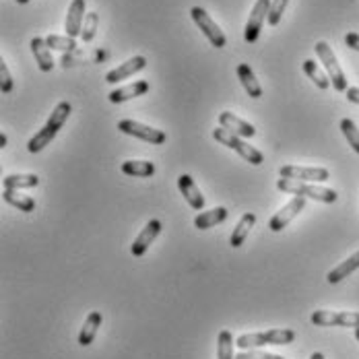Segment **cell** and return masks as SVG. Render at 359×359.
<instances>
[{
    "label": "cell",
    "mask_w": 359,
    "mask_h": 359,
    "mask_svg": "<svg viewBox=\"0 0 359 359\" xmlns=\"http://www.w3.org/2000/svg\"><path fill=\"white\" fill-rule=\"evenodd\" d=\"M227 209L225 207H215V209H211V211H205V213H198V215L194 217V227L196 229H211V227H215L219 223H223L225 219H227Z\"/></svg>",
    "instance_id": "obj_23"
},
{
    "label": "cell",
    "mask_w": 359,
    "mask_h": 359,
    "mask_svg": "<svg viewBox=\"0 0 359 359\" xmlns=\"http://www.w3.org/2000/svg\"><path fill=\"white\" fill-rule=\"evenodd\" d=\"M314 50H316L320 62L324 65V71H326L328 79H330V85H332L337 91H347V89H349V87H347V76H345V72L341 69V65H339V60H337L332 48H330L326 41H318V43L314 46Z\"/></svg>",
    "instance_id": "obj_5"
},
{
    "label": "cell",
    "mask_w": 359,
    "mask_h": 359,
    "mask_svg": "<svg viewBox=\"0 0 359 359\" xmlns=\"http://www.w3.org/2000/svg\"><path fill=\"white\" fill-rule=\"evenodd\" d=\"M190 17H192V21L198 25V29L205 34V37L209 39V43L213 48H225L227 37H225V34L221 32V27L211 19V15L203 6H192L190 8Z\"/></svg>",
    "instance_id": "obj_6"
},
{
    "label": "cell",
    "mask_w": 359,
    "mask_h": 359,
    "mask_svg": "<svg viewBox=\"0 0 359 359\" xmlns=\"http://www.w3.org/2000/svg\"><path fill=\"white\" fill-rule=\"evenodd\" d=\"M277 188H279L281 192L293 194V196L312 198V201L326 203V205H332V203H337V198H339L337 190H332V188H324V186H316V184H310V182H299V180H277Z\"/></svg>",
    "instance_id": "obj_2"
},
{
    "label": "cell",
    "mask_w": 359,
    "mask_h": 359,
    "mask_svg": "<svg viewBox=\"0 0 359 359\" xmlns=\"http://www.w3.org/2000/svg\"><path fill=\"white\" fill-rule=\"evenodd\" d=\"M254 223H256L254 213H244V215H242V219L238 221V225L233 227L231 238H229V246H231V248H240V246L246 242L250 229H254Z\"/></svg>",
    "instance_id": "obj_21"
},
{
    "label": "cell",
    "mask_w": 359,
    "mask_h": 359,
    "mask_svg": "<svg viewBox=\"0 0 359 359\" xmlns=\"http://www.w3.org/2000/svg\"><path fill=\"white\" fill-rule=\"evenodd\" d=\"M248 358L250 359H283L281 355H273V353H266V351H260V349H250V351H248Z\"/></svg>",
    "instance_id": "obj_33"
},
{
    "label": "cell",
    "mask_w": 359,
    "mask_h": 359,
    "mask_svg": "<svg viewBox=\"0 0 359 359\" xmlns=\"http://www.w3.org/2000/svg\"><path fill=\"white\" fill-rule=\"evenodd\" d=\"M304 72L308 74V79L318 87V89H328V85H330V79L320 71V67L314 62V60H304Z\"/></svg>",
    "instance_id": "obj_28"
},
{
    "label": "cell",
    "mask_w": 359,
    "mask_h": 359,
    "mask_svg": "<svg viewBox=\"0 0 359 359\" xmlns=\"http://www.w3.org/2000/svg\"><path fill=\"white\" fill-rule=\"evenodd\" d=\"M122 174L126 176H135V178H151L155 174V165L151 161H137V159H130V161H124L122 163Z\"/></svg>",
    "instance_id": "obj_25"
},
{
    "label": "cell",
    "mask_w": 359,
    "mask_h": 359,
    "mask_svg": "<svg viewBox=\"0 0 359 359\" xmlns=\"http://www.w3.org/2000/svg\"><path fill=\"white\" fill-rule=\"evenodd\" d=\"M213 139H215L217 143L225 144L227 149L236 151L242 159H246V161L252 163V165H260V163L264 161V155H262L258 149H254L252 144L246 143L242 137H238V135H233V133L225 130L223 126H219V128L213 130Z\"/></svg>",
    "instance_id": "obj_4"
},
{
    "label": "cell",
    "mask_w": 359,
    "mask_h": 359,
    "mask_svg": "<svg viewBox=\"0 0 359 359\" xmlns=\"http://www.w3.org/2000/svg\"><path fill=\"white\" fill-rule=\"evenodd\" d=\"M0 147H6V135H0Z\"/></svg>",
    "instance_id": "obj_38"
},
{
    "label": "cell",
    "mask_w": 359,
    "mask_h": 359,
    "mask_svg": "<svg viewBox=\"0 0 359 359\" xmlns=\"http://www.w3.org/2000/svg\"><path fill=\"white\" fill-rule=\"evenodd\" d=\"M355 339H358V341H359V326H358V328H355Z\"/></svg>",
    "instance_id": "obj_40"
},
{
    "label": "cell",
    "mask_w": 359,
    "mask_h": 359,
    "mask_svg": "<svg viewBox=\"0 0 359 359\" xmlns=\"http://www.w3.org/2000/svg\"><path fill=\"white\" fill-rule=\"evenodd\" d=\"M312 324L316 326H349L358 328L359 312H330V310H316L312 312Z\"/></svg>",
    "instance_id": "obj_8"
},
{
    "label": "cell",
    "mask_w": 359,
    "mask_h": 359,
    "mask_svg": "<svg viewBox=\"0 0 359 359\" xmlns=\"http://www.w3.org/2000/svg\"><path fill=\"white\" fill-rule=\"evenodd\" d=\"M217 359H236V341L231 330H221L217 337Z\"/></svg>",
    "instance_id": "obj_26"
},
{
    "label": "cell",
    "mask_w": 359,
    "mask_h": 359,
    "mask_svg": "<svg viewBox=\"0 0 359 359\" xmlns=\"http://www.w3.org/2000/svg\"><path fill=\"white\" fill-rule=\"evenodd\" d=\"M269 13H271V0H256L254 2V8H252L248 23H246V29H244V39L248 43H254L258 39L260 29H262V23L269 19Z\"/></svg>",
    "instance_id": "obj_9"
},
{
    "label": "cell",
    "mask_w": 359,
    "mask_h": 359,
    "mask_svg": "<svg viewBox=\"0 0 359 359\" xmlns=\"http://www.w3.org/2000/svg\"><path fill=\"white\" fill-rule=\"evenodd\" d=\"M281 178L299 180V182H326L330 172L326 168H302V165H283L279 170Z\"/></svg>",
    "instance_id": "obj_11"
},
{
    "label": "cell",
    "mask_w": 359,
    "mask_h": 359,
    "mask_svg": "<svg viewBox=\"0 0 359 359\" xmlns=\"http://www.w3.org/2000/svg\"><path fill=\"white\" fill-rule=\"evenodd\" d=\"M345 95H347V100H349L351 104H358L359 106V87H349V89L345 91Z\"/></svg>",
    "instance_id": "obj_35"
},
{
    "label": "cell",
    "mask_w": 359,
    "mask_h": 359,
    "mask_svg": "<svg viewBox=\"0 0 359 359\" xmlns=\"http://www.w3.org/2000/svg\"><path fill=\"white\" fill-rule=\"evenodd\" d=\"M287 4L289 0H271V13H269V19H266L271 27L279 25V21H281V17H283V13H285Z\"/></svg>",
    "instance_id": "obj_31"
},
{
    "label": "cell",
    "mask_w": 359,
    "mask_h": 359,
    "mask_svg": "<svg viewBox=\"0 0 359 359\" xmlns=\"http://www.w3.org/2000/svg\"><path fill=\"white\" fill-rule=\"evenodd\" d=\"M359 269V250L353 254V256H349L345 262H341L339 266H334L328 275H326V281L330 283V285H337V283H341L343 279H347L353 271H358Z\"/></svg>",
    "instance_id": "obj_20"
},
{
    "label": "cell",
    "mask_w": 359,
    "mask_h": 359,
    "mask_svg": "<svg viewBox=\"0 0 359 359\" xmlns=\"http://www.w3.org/2000/svg\"><path fill=\"white\" fill-rule=\"evenodd\" d=\"M238 76L242 81V87L246 89V93L254 97V100H260L262 97V87L256 79V74L250 69V65H238Z\"/></svg>",
    "instance_id": "obj_22"
},
{
    "label": "cell",
    "mask_w": 359,
    "mask_h": 359,
    "mask_svg": "<svg viewBox=\"0 0 359 359\" xmlns=\"http://www.w3.org/2000/svg\"><path fill=\"white\" fill-rule=\"evenodd\" d=\"M15 2H19V4H27L29 0H15Z\"/></svg>",
    "instance_id": "obj_39"
},
{
    "label": "cell",
    "mask_w": 359,
    "mask_h": 359,
    "mask_svg": "<svg viewBox=\"0 0 359 359\" xmlns=\"http://www.w3.org/2000/svg\"><path fill=\"white\" fill-rule=\"evenodd\" d=\"M178 188L180 192H182V196L186 198V203H188L194 211H203V209H205V196H203V192L198 190V186L194 184L192 176L182 174L178 178Z\"/></svg>",
    "instance_id": "obj_13"
},
{
    "label": "cell",
    "mask_w": 359,
    "mask_h": 359,
    "mask_svg": "<svg viewBox=\"0 0 359 359\" xmlns=\"http://www.w3.org/2000/svg\"><path fill=\"white\" fill-rule=\"evenodd\" d=\"M46 43L50 50H60V52H71L76 48V41L74 37L69 36H48L46 37Z\"/></svg>",
    "instance_id": "obj_30"
},
{
    "label": "cell",
    "mask_w": 359,
    "mask_h": 359,
    "mask_svg": "<svg viewBox=\"0 0 359 359\" xmlns=\"http://www.w3.org/2000/svg\"><path fill=\"white\" fill-rule=\"evenodd\" d=\"M295 332L291 328H271L264 332H248L238 337L236 347L240 351H250V349H258L262 345H289L293 343Z\"/></svg>",
    "instance_id": "obj_3"
},
{
    "label": "cell",
    "mask_w": 359,
    "mask_h": 359,
    "mask_svg": "<svg viewBox=\"0 0 359 359\" xmlns=\"http://www.w3.org/2000/svg\"><path fill=\"white\" fill-rule=\"evenodd\" d=\"M102 323H104V316H102L100 312H89V316L85 318L83 328H81V332H79V345H81V347H89V345L95 341L97 330H100Z\"/></svg>",
    "instance_id": "obj_18"
},
{
    "label": "cell",
    "mask_w": 359,
    "mask_h": 359,
    "mask_svg": "<svg viewBox=\"0 0 359 359\" xmlns=\"http://www.w3.org/2000/svg\"><path fill=\"white\" fill-rule=\"evenodd\" d=\"M345 43H347V48H351V50L359 52V34H355V32H349V34L345 36Z\"/></svg>",
    "instance_id": "obj_34"
},
{
    "label": "cell",
    "mask_w": 359,
    "mask_h": 359,
    "mask_svg": "<svg viewBox=\"0 0 359 359\" xmlns=\"http://www.w3.org/2000/svg\"><path fill=\"white\" fill-rule=\"evenodd\" d=\"M118 130H122L128 137L141 139L144 143L151 144H163L168 141V135L163 130L153 128V126H147V124H141L137 120H120L118 122Z\"/></svg>",
    "instance_id": "obj_7"
},
{
    "label": "cell",
    "mask_w": 359,
    "mask_h": 359,
    "mask_svg": "<svg viewBox=\"0 0 359 359\" xmlns=\"http://www.w3.org/2000/svg\"><path fill=\"white\" fill-rule=\"evenodd\" d=\"M2 198H4V201L11 205V207L19 209V211H23V213H34V211H36V201H34L32 196H25V194H21L19 190L4 188V192H2Z\"/></svg>",
    "instance_id": "obj_24"
},
{
    "label": "cell",
    "mask_w": 359,
    "mask_h": 359,
    "mask_svg": "<svg viewBox=\"0 0 359 359\" xmlns=\"http://www.w3.org/2000/svg\"><path fill=\"white\" fill-rule=\"evenodd\" d=\"M219 126H223L225 130H229V133H233V135H238L242 139H252L256 135V128L252 126L250 122L238 118L231 111H221L219 114Z\"/></svg>",
    "instance_id": "obj_12"
},
{
    "label": "cell",
    "mask_w": 359,
    "mask_h": 359,
    "mask_svg": "<svg viewBox=\"0 0 359 359\" xmlns=\"http://www.w3.org/2000/svg\"><path fill=\"white\" fill-rule=\"evenodd\" d=\"M144 67H147V58L144 56H135V58H130L128 62H124V65H120V67H116L114 71H109L106 74V83H120V81H126V79H130L133 74H137L139 71H143Z\"/></svg>",
    "instance_id": "obj_15"
},
{
    "label": "cell",
    "mask_w": 359,
    "mask_h": 359,
    "mask_svg": "<svg viewBox=\"0 0 359 359\" xmlns=\"http://www.w3.org/2000/svg\"><path fill=\"white\" fill-rule=\"evenodd\" d=\"M72 114V106L69 102H60L54 111L50 114V118L46 120V124H43V128L37 133L36 137H32L29 139V143H27V151L29 153H39V151H43L48 144L52 143L54 139H56V135L60 133V128L65 126V122L69 120V116Z\"/></svg>",
    "instance_id": "obj_1"
},
{
    "label": "cell",
    "mask_w": 359,
    "mask_h": 359,
    "mask_svg": "<svg viewBox=\"0 0 359 359\" xmlns=\"http://www.w3.org/2000/svg\"><path fill=\"white\" fill-rule=\"evenodd\" d=\"M304 207H306V198H304V196H293L279 213H275V215L271 217L269 229H271V231H283L289 223L304 211Z\"/></svg>",
    "instance_id": "obj_10"
},
{
    "label": "cell",
    "mask_w": 359,
    "mask_h": 359,
    "mask_svg": "<svg viewBox=\"0 0 359 359\" xmlns=\"http://www.w3.org/2000/svg\"><path fill=\"white\" fill-rule=\"evenodd\" d=\"M32 52L36 56L37 67L41 72H50L54 69V58H52V52L46 43V37H34L32 39Z\"/></svg>",
    "instance_id": "obj_19"
},
{
    "label": "cell",
    "mask_w": 359,
    "mask_h": 359,
    "mask_svg": "<svg viewBox=\"0 0 359 359\" xmlns=\"http://www.w3.org/2000/svg\"><path fill=\"white\" fill-rule=\"evenodd\" d=\"M0 89H2L4 95L13 91V76H11L8 69H6V62L4 60H0Z\"/></svg>",
    "instance_id": "obj_32"
},
{
    "label": "cell",
    "mask_w": 359,
    "mask_h": 359,
    "mask_svg": "<svg viewBox=\"0 0 359 359\" xmlns=\"http://www.w3.org/2000/svg\"><path fill=\"white\" fill-rule=\"evenodd\" d=\"M161 233V221H157V219H151L147 225H144V229L137 236V240L133 242V246H130V250L135 256H143L144 252L149 250V246L155 242V238Z\"/></svg>",
    "instance_id": "obj_14"
},
{
    "label": "cell",
    "mask_w": 359,
    "mask_h": 359,
    "mask_svg": "<svg viewBox=\"0 0 359 359\" xmlns=\"http://www.w3.org/2000/svg\"><path fill=\"white\" fill-rule=\"evenodd\" d=\"M310 359H324V353H320V351H314V353H312V358Z\"/></svg>",
    "instance_id": "obj_37"
},
{
    "label": "cell",
    "mask_w": 359,
    "mask_h": 359,
    "mask_svg": "<svg viewBox=\"0 0 359 359\" xmlns=\"http://www.w3.org/2000/svg\"><path fill=\"white\" fill-rule=\"evenodd\" d=\"M85 0H72L67 13V23H65V32L69 37H76L83 34V17H85Z\"/></svg>",
    "instance_id": "obj_16"
},
{
    "label": "cell",
    "mask_w": 359,
    "mask_h": 359,
    "mask_svg": "<svg viewBox=\"0 0 359 359\" xmlns=\"http://www.w3.org/2000/svg\"><path fill=\"white\" fill-rule=\"evenodd\" d=\"M236 359H250V358H248V351H238Z\"/></svg>",
    "instance_id": "obj_36"
},
{
    "label": "cell",
    "mask_w": 359,
    "mask_h": 359,
    "mask_svg": "<svg viewBox=\"0 0 359 359\" xmlns=\"http://www.w3.org/2000/svg\"><path fill=\"white\" fill-rule=\"evenodd\" d=\"M147 91H149V83L147 81H135L130 85H124L120 89L109 91L108 100L111 104H122V102H128V100H135L139 95H144Z\"/></svg>",
    "instance_id": "obj_17"
},
{
    "label": "cell",
    "mask_w": 359,
    "mask_h": 359,
    "mask_svg": "<svg viewBox=\"0 0 359 359\" xmlns=\"http://www.w3.org/2000/svg\"><path fill=\"white\" fill-rule=\"evenodd\" d=\"M341 133L345 135L347 143L351 144V149L359 153V128L358 124L351 118H343L341 120Z\"/></svg>",
    "instance_id": "obj_29"
},
{
    "label": "cell",
    "mask_w": 359,
    "mask_h": 359,
    "mask_svg": "<svg viewBox=\"0 0 359 359\" xmlns=\"http://www.w3.org/2000/svg\"><path fill=\"white\" fill-rule=\"evenodd\" d=\"M4 188H11V190H25V188H36L39 184V178L36 174H11V176H4Z\"/></svg>",
    "instance_id": "obj_27"
}]
</instances>
